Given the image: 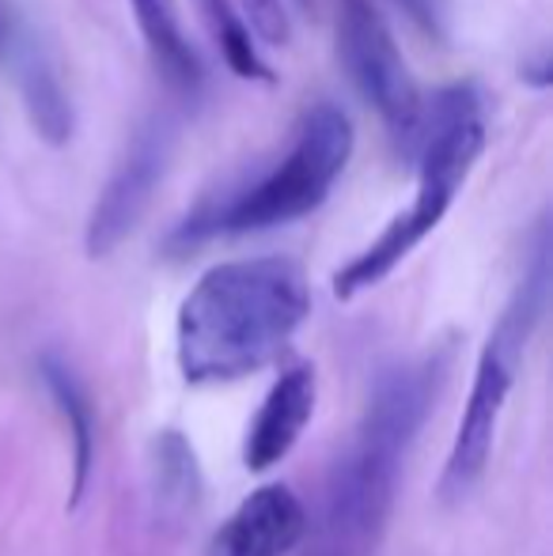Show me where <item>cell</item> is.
<instances>
[{"label": "cell", "instance_id": "7", "mask_svg": "<svg viewBox=\"0 0 553 556\" xmlns=\"http://www.w3.org/2000/svg\"><path fill=\"white\" fill-rule=\"evenodd\" d=\"M171 148H175V125L171 117H148L126 144L122 160L114 163L103 193L96 198L84 227V250L88 257H111L129 235L137 231L140 216L148 213L163 175H167Z\"/></svg>", "mask_w": 553, "mask_h": 556}, {"label": "cell", "instance_id": "9", "mask_svg": "<svg viewBox=\"0 0 553 556\" xmlns=\"http://www.w3.org/2000/svg\"><path fill=\"white\" fill-rule=\"evenodd\" d=\"M315 367L300 364L280 375L274 390L266 394V402H262L251 432H247V469L262 473V469L277 466L292 451L303 428H307L311 413H315Z\"/></svg>", "mask_w": 553, "mask_h": 556}, {"label": "cell", "instance_id": "15", "mask_svg": "<svg viewBox=\"0 0 553 556\" xmlns=\"http://www.w3.org/2000/svg\"><path fill=\"white\" fill-rule=\"evenodd\" d=\"M239 15H243L247 30L266 46H288L292 27H288L285 0H239Z\"/></svg>", "mask_w": 553, "mask_h": 556}, {"label": "cell", "instance_id": "16", "mask_svg": "<svg viewBox=\"0 0 553 556\" xmlns=\"http://www.w3.org/2000/svg\"><path fill=\"white\" fill-rule=\"evenodd\" d=\"M402 8H406V15L417 23L425 35H432V38H440V27H443V20H440V0H399Z\"/></svg>", "mask_w": 553, "mask_h": 556}, {"label": "cell", "instance_id": "2", "mask_svg": "<svg viewBox=\"0 0 553 556\" xmlns=\"http://www.w3.org/2000/svg\"><path fill=\"white\" fill-rule=\"evenodd\" d=\"M311 315V288L292 257H236L201 273L175 323L183 379L231 382L274 364Z\"/></svg>", "mask_w": 553, "mask_h": 556}, {"label": "cell", "instance_id": "8", "mask_svg": "<svg viewBox=\"0 0 553 556\" xmlns=\"http://www.w3.org/2000/svg\"><path fill=\"white\" fill-rule=\"evenodd\" d=\"M307 538V511L285 484H262L228 515L209 556H285Z\"/></svg>", "mask_w": 553, "mask_h": 556}, {"label": "cell", "instance_id": "11", "mask_svg": "<svg viewBox=\"0 0 553 556\" xmlns=\"http://www.w3.org/2000/svg\"><path fill=\"white\" fill-rule=\"evenodd\" d=\"M42 382L50 390L53 405L65 417L68 435H73V500L68 504H80L84 492L91 481V466H96V405H91L84 382L76 379V371L58 356H42Z\"/></svg>", "mask_w": 553, "mask_h": 556}, {"label": "cell", "instance_id": "12", "mask_svg": "<svg viewBox=\"0 0 553 556\" xmlns=\"http://www.w3.org/2000/svg\"><path fill=\"white\" fill-rule=\"evenodd\" d=\"M20 88L23 99H27V111L35 129L50 140L53 148H61L73 132V114H68V99L58 84V73L46 65L42 53L23 50L20 53Z\"/></svg>", "mask_w": 553, "mask_h": 556}, {"label": "cell", "instance_id": "17", "mask_svg": "<svg viewBox=\"0 0 553 556\" xmlns=\"http://www.w3.org/2000/svg\"><path fill=\"white\" fill-rule=\"evenodd\" d=\"M300 4H307V0H300Z\"/></svg>", "mask_w": 553, "mask_h": 556}, {"label": "cell", "instance_id": "3", "mask_svg": "<svg viewBox=\"0 0 553 556\" xmlns=\"http://www.w3.org/2000/svg\"><path fill=\"white\" fill-rule=\"evenodd\" d=\"M486 152V103L474 84H448L425 99V117L417 132V193L406 213L384 227L372 247H364L334 277L338 300H356L361 292L387 280L410 254L443 224L455 205L466 175Z\"/></svg>", "mask_w": 553, "mask_h": 556}, {"label": "cell", "instance_id": "10", "mask_svg": "<svg viewBox=\"0 0 553 556\" xmlns=\"http://www.w3.org/2000/svg\"><path fill=\"white\" fill-rule=\"evenodd\" d=\"M129 4H134L140 38H144L148 53H152V65L160 68L163 80L175 91H183V96L198 91L205 68H201L193 42L186 38L175 0H129Z\"/></svg>", "mask_w": 553, "mask_h": 556}, {"label": "cell", "instance_id": "6", "mask_svg": "<svg viewBox=\"0 0 553 556\" xmlns=\"http://www.w3.org/2000/svg\"><path fill=\"white\" fill-rule=\"evenodd\" d=\"M338 50L364 103L376 106L394 144L414 155L425 96L376 0H338Z\"/></svg>", "mask_w": 553, "mask_h": 556}, {"label": "cell", "instance_id": "4", "mask_svg": "<svg viewBox=\"0 0 553 556\" xmlns=\"http://www.w3.org/2000/svg\"><path fill=\"white\" fill-rule=\"evenodd\" d=\"M356 148V129L349 114L334 103H315L300 114L288 140V152L259 182L231 190L216 201H201L175 231V247L221 239V235H254L269 227L296 224L311 216L334 186L341 182Z\"/></svg>", "mask_w": 553, "mask_h": 556}, {"label": "cell", "instance_id": "5", "mask_svg": "<svg viewBox=\"0 0 553 556\" xmlns=\"http://www.w3.org/2000/svg\"><path fill=\"white\" fill-rule=\"evenodd\" d=\"M546 292H550V247H546V235H539L535 257L527 265L524 280H519L516 295L508 300V307L497 318L493 333L481 344L470 397H466L463 420H458V432L451 440L443 477H440V496L448 504H458L463 496H470L474 484L486 477V466L493 458L497 428H501V413L508 405L512 387H516L527 341L539 330V318L546 311Z\"/></svg>", "mask_w": 553, "mask_h": 556}, {"label": "cell", "instance_id": "14", "mask_svg": "<svg viewBox=\"0 0 553 556\" xmlns=\"http://www.w3.org/2000/svg\"><path fill=\"white\" fill-rule=\"evenodd\" d=\"M155 496L160 511L171 519H183L198 500V462L178 432H163L155 440Z\"/></svg>", "mask_w": 553, "mask_h": 556}, {"label": "cell", "instance_id": "1", "mask_svg": "<svg viewBox=\"0 0 553 556\" xmlns=\"http://www.w3.org/2000/svg\"><path fill=\"white\" fill-rule=\"evenodd\" d=\"M448 364L451 352L436 349L379 375L361 428L326 484L311 556H376L391 527L410 446L440 397Z\"/></svg>", "mask_w": 553, "mask_h": 556}, {"label": "cell", "instance_id": "13", "mask_svg": "<svg viewBox=\"0 0 553 556\" xmlns=\"http://www.w3.org/2000/svg\"><path fill=\"white\" fill-rule=\"evenodd\" d=\"M201 12L209 20V30H213L216 46H221V58L239 80L251 84H274V68L262 61L259 46H254V35L247 30L243 15H239L236 0H201Z\"/></svg>", "mask_w": 553, "mask_h": 556}]
</instances>
